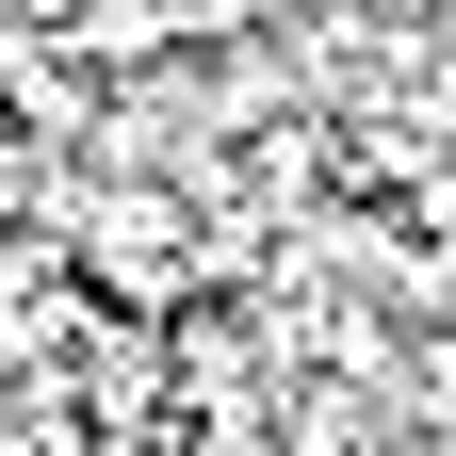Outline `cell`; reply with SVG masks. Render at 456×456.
Segmentation results:
<instances>
[{
    "instance_id": "1",
    "label": "cell",
    "mask_w": 456,
    "mask_h": 456,
    "mask_svg": "<svg viewBox=\"0 0 456 456\" xmlns=\"http://www.w3.org/2000/svg\"><path fill=\"white\" fill-rule=\"evenodd\" d=\"M261 0H147V33H245Z\"/></svg>"
}]
</instances>
